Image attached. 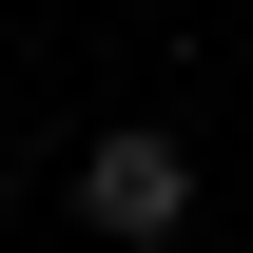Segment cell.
I'll use <instances>...</instances> for the list:
<instances>
[{"label":"cell","instance_id":"obj_1","mask_svg":"<svg viewBox=\"0 0 253 253\" xmlns=\"http://www.w3.org/2000/svg\"><path fill=\"white\" fill-rule=\"evenodd\" d=\"M78 214H97V253H156V234H195V156H175L156 117H117L78 156Z\"/></svg>","mask_w":253,"mask_h":253}]
</instances>
